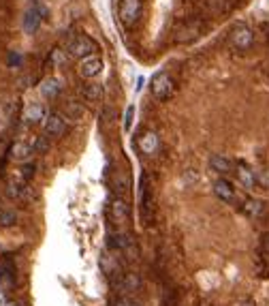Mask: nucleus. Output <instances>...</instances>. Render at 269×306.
I'll use <instances>...</instances> for the list:
<instances>
[{"mask_svg":"<svg viewBox=\"0 0 269 306\" xmlns=\"http://www.w3.org/2000/svg\"><path fill=\"white\" fill-rule=\"evenodd\" d=\"M35 176V163L26 161L22 167H17L15 171H11V176L7 180V193L11 197H22L24 191L28 189V182Z\"/></svg>","mask_w":269,"mask_h":306,"instance_id":"obj_1","label":"nucleus"},{"mask_svg":"<svg viewBox=\"0 0 269 306\" xmlns=\"http://www.w3.org/2000/svg\"><path fill=\"white\" fill-rule=\"evenodd\" d=\"M66 49L73 58H86L90 54H96V43L88 35H73L66 41Z\"/></svg>","mask_w":269,"mask_h":306,"instance_id":"obj_2","label":"nucleus"},{"mask_svg":"<svg viewBox=\"0 0 269 306\" xmlns=\"http://www.w3.org/2000/svg\"><path fill=\"white\" fill-rule=\"evenodd\" d=\"M150 90H152V95L156 97L158 101L169 99V97L173 95V79H171V75H169V73H164V71L156 73V75L152 77Z\"/></svg>","mask_w":269,"mask_h":306,"instance_id":"obj_3","label":"nucleus"},{"mask_svg":"<svg viewBox=\"0 0 269 306\" xmlns=\"http://www.w3.org/2000/svg\"><path fill=\"white\" fill-rule=\"evenodd\" d=\"M214 193H216V197L226 201V203H240V206L244 203V197L237 193V189L231 185V182L224 180V178L214 182Z\"/></svg>","mask_w":269,"mask_h":306,"instance_id":"obj_4","label":"nucleus"},{"mask_svg":"<svg viewBox=\"0 0 269 306\" xmlns=\"http://www.w3.org/2000/svg\"><path fill=\"white\" fill-rule=\"evenodd\" d=\"M77 71L84 79H94L96 75H100V71H103V58L98 54H90L86 58H81Z\"/></svg>","mask_w":269,"mask_h":306,"instance_id":"obj_5","label":"nucleus"},{"mask_svg":"<svg viewBox=\"0 0 269 306\" xmlns=\"http://www.w3.org/2000/svg\"><path fill=\"white\" fill-rule=\"evenodd\" d=\"M43 17H45V9L39 3H32L28 7V11L24 13V33L35 35L41 26V22H43Z\"/></svg>","mask_w":269,"mask_h":306,"instance_id":"obj_6","label":"nucleus"},{"mask_svg":"<svg viewBox=\"0 0 269 306\" xmlns=\"http://www.w3.org/2000/svg\"><path fill=\"white\" fill-rule=\"evenodd\" d=\"M254 43V33L248 26H237L231 33V45L237 52H248Z\"/></svg>","mask_w":269,"mask_h":306,"instance_id":"obj_7","label":"nucleus"},{"mask_svg":"<svg viewBox=\"0 0 269 306\" xmlns=\"http://www.w3.org/2000/svg\"><path fill=\"white\" fill-rule=\"evenodd\" d=\"M15 279H17L15 261L9 257V255H5V257L0 259V285H3V289H13Z\"/></svg>","mask_w":269,"mask_h":306,"instance_id":"obj_8","label":"nucleus"},{"mask_svg":"<svg viewBox=\"0 0 269 306\" xmlns=\"http://www.w3.org/2000/svg\"><path fill=\"white\" fill-rule=\"evenodd\" d=\"M141 15V0H122L120 3V22L132 26Z\"/></svg>","mask_w":269,"mask_h":306,"instance_id":"obj_9","label":"nucleus"},{"mask_svg":"<svg viewBox=\"0 0 269 306\" xmlns=\"http://www.w3.org/2000/svg\"><path fill=\"white\" fill-rule=\"evenodd\" d=\"M9 155H11V159L17 161V163L30 161L35 155V137L32 139H17L11 146V150H9Z\"/></svg>","mask_w":269,"mask_h":306,"instance_id":"obj_10","label":"nucleus"},{"mask_svg":"<svg viewBox=\"0 0 269 306\" xmlns=\"http://www.w3.org/2000/svg\"><path fill=\"white\" fill-rule=\"evenodd\" d=\"M109 214H111V221L116 223L118 227L128 225V221H130V210H128L126 201H124L122 197H116V199L111 201V206H109Z\"/></svg>","mask_w":269,"mask_h":306,"instance_id":"obj_11","label":"nucleus"},{"mask_svg":"<svg viewBox=\"0 0 269 306\" xmlns=\"http://www.w3.org/2000/svg\"><path fill=\"white\" fill-rule=\"evenodd\" d=\"M118 287H120L122 295H134L137 291H141V287H143L141 274H137V272H124L120 283H118Z\"/></svg>","mask_w":269,"mask_h":306,"instance_id":"obj_12","label":"nucleus"},{"mask_svg":"<svg viewBox=\"0 0 269 306\" xmlns=\"http://www.w3.org/2000/svg\"><path fill=\"white\" fill-rule=\"evenodd\" d=\"M43 131H45V135H47V137H60V135L66 131V116L58 114V111L49 114V116L45 118Z\"/></svg>","mask_w":269,"mask_h":306,"instance_id":"obj_13","label":"nucleus"},{"mask_svg":"<svg viewBox=\"0 0 269 306\" xmlns=\"http://www.w3.org/2000/svg\"><path fill=\"white\" fill-rule=\"evenodd\" d=\"M235 173H237V180H240V185L244 189H254L256 187V173H254V169L244 165V163H237V165H235Z\"/></svg>","mask_w":269,"mask_h":306,"instance_id":"obj_14","label":"nucleus"},{"mask_svg":"<svg viewBox=\"0 0 269 306\" xmlns=\"http://www.w3.org/2000/svg\"><path fill=\"white\" fill-rule=\"evenodd\" d=\"M240 208H242V212L246 214L248 219H261L263 214H265V203L261 199L248 197V199H244V203H242Z\"/></svg>","mask_w":269,"mask_h":306,"instance_id":"obj_15","label":"nucleus"},{"mask_svg":"<svg viewBox=\"0 0 269 306\" xmlns=\"http://www.w3.org/2000/svg\"><path fill=\"white\" fill-rule=\"evenodd\" d=\"M210 167L216 173H222V176H226V173H235V163L231 159L222 157V155H214L210 159Z\"/></svg>","mask_w":269,"mask_h":306,"instance_id":"obj_16","label":"nucleus"},{"mask_svg":"<svg viewBox=\"0 0 269 306\" xmlns=\"http://www.w3.org/2000/svg\"><path fill=\"white\" fill-rule=\"evenodd\" d=\"M139 148H141L143 155H154V152H156V148H158V137H156V133H154V131H143L141 137H139Z\"/></svg>","mask_w":269,"mask_h":306,"instance_id":"obj_17","label":"nucleus"},{"mask_svg":"<svg viewBox=\"0 0 269 306\" xmlns=\"http://www.w3.org/2000/svg\"><path fill=\"white\" fill-rule=\"evenodd\" d=\"M24 120L28 125H37V122L45 120V109L41 103H28L26 109H24Z\"/></svg>","mask_w":269,"mask_h":306,"instance_id":"obj_18","label":"nucleus"},{"mask_svg":"<svg viewBox=\"0 0 269 306\" xmlns=\"http://www.w3.org/2000/svg\"><path fill=\"white\" fill-rule=\"evenodd\" d=\"M41 95H43V99H56L60 95V81L56 77H47L43 79V84H41Z\"/></svg>","mask_w":269,"mask_h":306,"instance_id":"obj_19","label":"nucleus"},{"mask_svg":"<svg viewBox=\"0 0 269 306\" xmlns=\"http://www.w3.org/2000/svg\"><path fill=\"white\" fill-rule=\"evenodd\" d=\"M201 35V24L199 22H188L180 33H178V41L180 43H184V41H192Z\"/></svg>","mask_w":269,"mask_h":306,"instance_id":"obj_20","label":"nucleus"},{"mask_svg":"<svg viewBox=\"0 0 269 306\" xmlns=\"http://www.w3.org/2000/svg\"><path fill=\"white\" fill-rule=\"evenodd\" d=\"M17 223V212L13 208H0V227H13Z\"/></svg>","mask_w":269,"mask_h":306,"instance_id":"obj_21","label":"nucleus"},{"mask_svg":"<svg viewBox=\"0 0 269 306\" xmlns=\"http://www.w3.org/2000/svg\"><path fill=\"white\" fill-rule=\"evenodd\" d=\"M81 93H84V99H86V101L94 103V101H98V99L103 97V88H100L98 84H88L84 90H81Z\"/></svg>","mask_w":269,"mask_h":306,"instance_id":"obj_22","label":"nucleus"},{"mask_svg":"<svg viewBox=\"0 0 269 306\" xmlns=\"http://www.w3.org/2000/svg\"><path fill=\"white\" fill-rule=\"evenodd\" d=\"M113 306H143L137 298H134V295H118L116 300H113Z\"/></svg>","mask_w":269,"mask_h":306,"instance_id":"obj_23","label":"nucleus"},{"mask_svg":"<svg viewBox=\"0 0 269 306\" xmlns=\"http://www.w3.org/2000/svg\"><path fill=\"white\" fill-rule=\"evenodd\" d=\"M84 114H86L84 107L77 105V103H71V105L66 107V116H69L71 120H73V122H79L81 118H84Z\"/></svg>","mask_w":269,"mask_h":306,"instance_id":"obj_24","label":"nucleus"},{"mask_svg":"<svg viewBox=\"0 0 269 306\" xmlns=\"http://www.w3.org/2000/svg\"><path fill=\"white\" fill-rule=\"evenodd\" d=\"M118 178H120V182L116 180V191H118L120 195H122V193H126V189H128V178L124 176L122 171H118Z\"/></svg>","mask_w":269,"mask_h":306,"instance_id":"obj_25","label":"nucleus"},{"mask_svg":"<svg viewBox=\"0 0 269 306\" xmlns=\"http://www.w3.org/2000/svg\"><path fill=\"white\" fill-rule=\"evenodd\" d=\"M132 118H134V105H130L126 109V116H124V129H126V131L132 127Z\"/></svg>","mask_w":269,"mask_h":306,"instance_id":"obj_26","label":"nucleus"},{"mask_svg":"<svg viewBox=\"0 0 269 306\" xmlns=\"http://www.w3.org/2000/svg\"><path fill=\"white\" fill-rule=\"evenodd\" d=\"M256 185H263L265 189H269V171H258L256 173Z\"/></svg>","mask_w":269,"mask_h":306,"instance_id":"obj_27","label":"nucleus"},{"mask_svg":"<svg viewBox=\"0 0 269 306\" xmlns=\"http://www.w3.org/2000/svg\"><path fill=\"white\" fill-rule=\"evenodd\" d=\"M0 306H19L15 300H9V298H5V293L0 291Z\"/></svg>","mask_w":269,"mask_h":306,"instance_id":"obj_28","label":"nucleus"},{"mask_svg":"<svg viewBox=\"0 0 269 306\" xmlns=\"http://www.w3.org/2000/svg\"><path fill=\"white\" fill-rule=\"evenodd\" d=\"M235 306H256V304H254V300H252V298H242V300L237 302Z\"/></svg>","mask_w":269,"mask_h":306,"instance_id":"obj_29","label":"nucleus"}]
</instances>
